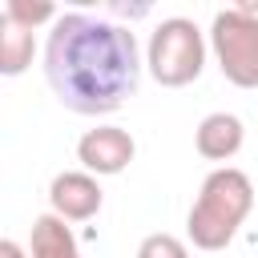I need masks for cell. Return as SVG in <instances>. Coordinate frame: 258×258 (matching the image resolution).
<instances>
[{"instance_id": "cell-10", "label": "cell", "mask_w": 258, "mask_h": 258, "mask_svg": "<svg viewBox=\"0 0 258 258\" xmlns=\"http://www.w3.org/2000/svg\"><path fill=\"white\" fill-rule=\"evenodd\" d=\"M0 16L16 20L20 28H36V24H56V8H52V4H32V0H8Z\"/></svg>"}, {"instance_id": "cell-6", "label": "cell", "mask_w": 258, "mask_h": 258, "mask_svg": "<svg viewBox=\"0 0 258 258\" xmlns=\"http://www.w3.org/2000/svg\"><path fill=\"white\" fill-rule=\"evenodd\" d=\"M101 202H105L101 181L93 173H85V169H64L48 185V206L64 222H89V218H97Z\"/></svg>"}, {"instance_id": "cell-1", "label": "cell", "mask_w": 258, "mask_h": 258, "mask_svg": "<svg viewBox=\"0 0 258 258\" xmlns=\"http://www.w3.org/2000/svg\"><path fill=\"white\" fill-rule=\"evenodd\" d=\"M44 77L56 101L81 117L117 113L141 81V48L125 24L60 12L44 44Z\"/></svg>"}, {"instance_id": "cell-4", "label": "cell", "mask_w": 258, "mask_h": 258, "mask_svg": "<svg viewBox=\"0 0 258 258\" xmlns=\"http://www.w3.org/2000/svg\"><path fill=\"white\" fill-rule=\"evenodd\" d=\"M210 48L230 85L258 89V4H234L214 12Z\"/></svg>"}, {"instance_id": "cell-11", "label": "cell", "mask_w": 258, "mask_h": 258, "mask_svg": "<svg viewBox=\"0 0 258 258\" xmlns=\"http://www.w3.org/2000/svg\"><path fill=\"white\" fill-rule=\"evenodd\" d=\"M137 258H189V246L177 234H149V238H141Z\"/></svg>"}, {"instance_id": "cell-12", "label": "cell", "mask_w": 258, "mask_h": 258, "mask_svg": "<svg viewBox=\"0 0 258 258\" xmlns=\"http://www.w3.org/2000/svg\"><path fill=\"white\" fill-rule=\"evenodd\" d=\"M0 258H28V250H24L20 242H12V238H4V242H0Z\"/></svg>"}, {"instance_id": "cell-2", "label": "cell", "mask_w": 258, "mask_h": 258, "mask_svg": "<svg viewBox=\"0 0 258 258\" xmlns=\"http://www.w3.org/2000/svg\"><path fill=\"white\" fill-rule=\"evenodd\" d=\"M250 210H254L250 177L242 169H234V165H218L202 181V189H198V198L189 206L185 234H189V242L198 250H226L234 242L238 226L250 218Z\"/></svg>"}, {"instance_id": "cell-8", "label": "cell", "mask_w": 258, "mask_h": 258, "mask_svg": "<svg viewBox=\"0 0 258 258\" xmlns=\"http://www.w3.org/2000/svg\"><path fill=\"white\" fill-rule=\"evenodd\" d=\"M28 258H81V246H77V234L69 230V222L56 214H40L32 222Z\"/></svg>"}, {"instance_id": "cell-3", "label": "cell", "mask_w": 258, "mask_h": 258, "mask_svg": "<svg viewBox=\"0 0 258 258\" xmlns=\"http://www.w3.org/2000/svg\"><path fill=\"white\" fill-rule=\"evenodd\" d=\"M145 69L157 85L181 89L194 85L206 69V36L189 16H165L145 44Z\"/></svg>"}, {"instance_id": "cell-7", "label": "cell", "mask_w": 258, "mask_h": 258, "mask_svg": "<svg viewBox=\"0 0 258 258\" xmlns=\"http://www.w3.org/2000/svg\"><path fill=\"white\" fill-rule=\"evenodd\" d=\"M242 141H246V129L234 113H210V117H202V125L194 133V145L206 161H230L242 149Z\"/></svg>"}, {"instance_id": "cell-5", "label": "cell", "mask_w": 258, "mask_h": 258, "mask_svg": "<svg viewBox=\"0 0 258 258\" xmlns=\"http://www.w3.org/2000/svg\"><path fill=\"white\" fill-rule=\"evenodd\" d=\"M133 153H137V141L121 125H97L77 141V161L93 177H113V173L129 169Z\"/></svg>"}, {"instance_id": "cell-9", "label": "cell", "mask_w": 258, "mask_h": 258, "mask_svg": "<svg viewBox=\"0 0 258 258\" xmlns=\"http://www.w3.org/2000/svg\"><path fill=\"white\" fill-rule=\"evenodd\" d=\"M32 52H36L32 28H20L16 20L0 16V73L4 77H20L32 64Z\"/></svg>"}]
</instances>
